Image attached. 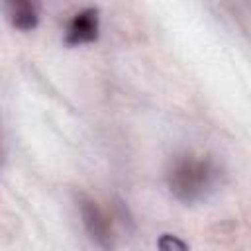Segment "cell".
<instances>
[{
	"label": "cell",
	"instance_id": "1",
	"mask_svg": "<svg viewBox=\"0 0 251 251\" xmlns=\"http://www.w3.org/2000/svg\"><path fill=\"white\" fill-rule=\"evenodd\" d=\"M220 182L218 165L204 155H182L173 161L167 171V186L171 194L184 204L208 198Z\"/></svg>",
	"mask_w": 251,
	"mask_h": 251
},
{
	"label": "cell",
	"instance_id": "3",
	"mask_svg": "<svg viewBox=\"0 0 251 251\" xmlns=\"http://www.w3.org/2000/svg\"><path fill=\"white\" fill-rule=\"evenodd\" d=\"M98 29H100V18L96 8H84L76 12L65 29V43L71 47L92 43L98 39Z\"/></svg>",
	"mask_w": 251,
	"mask_h": 251
},
{
	"label": "cell",
	"instance_id": "2",
	"mask_svg": "<svg viewBox=\"0 0 251 251\" xmlns=\"http://www.w3.org/2000/svg\"><path fill=\"white\" fill-rule=\"evenodd\" d=\"M76 206H78L80 222H82L88 237L92 239V243L100 251H116V235H114L112 220L98 206V202H94L92 198H88L84 194H78Z\"/></svg>",
	"mask_w": 251,
	"mask_h": 251
},
{
	"label": "cell",
	"instance_id": "4",
	"mask_svg": "<svg viewBox=\"0 0 251 251\" xmlns=\"http://www.w3.org/2000/svg\"><path fill=\"white\" fill-rule=\"evenodd\" d=\"M6 10H8V18L12 25L20 31H29L39 22V6L35 2H29V0L8 2Z\"/></svg>",
	"mask_w": 251,
	"mask_h": 251
},
{
	"label": "cell",
	"instance_id": "5",
	"mask_svg": "<svg viewBox=\"0 0 251 251\" xmlns=\"http://www.w3.org/2000/svg\"><path fill=\"white\" fill-rule=\"evenodd\" d=\"M157 249L159 251H188V245L173 233H163L157 241Z\"/></svg>",
	"mask_w": 251,
	"mask_h": 251
}]
</instances>
